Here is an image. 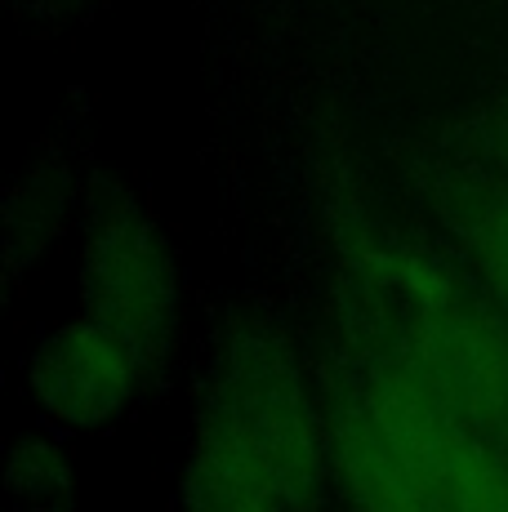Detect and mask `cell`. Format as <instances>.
<instances>
[{"instance_id": "obj_6", "label": "cell", "mask_w": 508, "mask_h": 512, "mask_svg": "<svg viewBox=\"0 0 508 512\" xmlns=\"http://www.w3.org/2000/svg\"><path fill=\"white\" fill-rule=\"evenodd\" d=\"M330 459L353 512H437L428 486L366 406L357 383L339 392L330 410Z\"/></svg>"}, {"instance_id": "obj_8", "label": "cell", "mask_w": 508, "mask_h": 512, "mask_svg": "<svg viewBox=\"0 0 508 512\" xmlns=\"http://www.w3.org/2000/svg\"><path fill=\"white\" fill-rule=\"evenodd\" d=\"M72 472L58 464V455L50 446H27L18 450L14 468H9V481H14V495L27 499L36 495V508L32 512H67L72 508V495H58V490H45L50 481H67Z\"/></svg>"}, {"instance_id": "obj_4", "label": "cell", "mask_w": 508, "mask_h": 512, "mask_svg": "<svg viewBox=\"0 0 508 512\" xmlns=\"http://www.w3.org/2000/svg\"><path fill=\"white\" fill-rule=\"evenodd\" d=\"M81 317L112 334L134 366H152L174 326V268L134 205L103 210L81 268Z\"/></svg>"}, {"instance_id": "obj_7", "label": "cell", "mask_w": 508, "mask_h": 512, "mask_svg": "<svg viewBox=\"0 0 508 512\" xmlns=\"http://www.w3.org/2000/svg\"><path fill=\"white\" fill-rule=\"evenodd\" d=\"M433 210L477 285L508 317V183L477 170L442 174L433 183Z\"/></svg>"}, {"instance_id": "obj_5", "label": "cell", "mask_w": 508, "mask_h": 512, "mask_svg": "<svg viewBox=\"0 0 508 512\" xmlns=\"http://www.w3.org/2000/svg\"><path fill=\"white\" fill-rule=\"evenodd\" d=\"M134 357L94 321H72L41 343L32 361V392L67 428H99L116 419L134 388Z\"/></svg>"}, {"instance_id": "obj_1", "label": "cell", "mask_w": 508, "mask_h": 512, "mask_svg": "<svg viewBox=\"0 0 508 512\" xmlns=\"http://www.w3.org/2000/svg\"><path fill=\"white\" fill-rule=\"evenodd\" d=\"M321 468V423L290 352L263 334L232 339L183 464V512H308Z\"/></svg>"}, {"instance_id": "obj_3", "label": "cell", "mask_w": 508, "mask_h": 512, "mask_svg": "<svg viewBox=\"0 0 508 512\" xmlns=\"http://www.w3.org/2000/svg\"><path fill=\"white\" fill-rule=\"evenodd\" d=\"M357 392L419 472L437 512H508V450L437 401L406 366L375 352Z\"/></svg>"}, {"instance_id": "obj_2", "label": "cell", "mask_w": 508, "mask_h": 512, "mask_svg": "<svg viewBox=\"0 0 508 512\" xmlns=\"http://www.w3.org/2000/svg\"><path fill=\"white\" fill-rule=\"evenodd\" d=\"M357 285L384 330L379 357H393L437 401L508 450V317L491 294L419 250L357 232Z\"/></svg>"}]
</instances>
